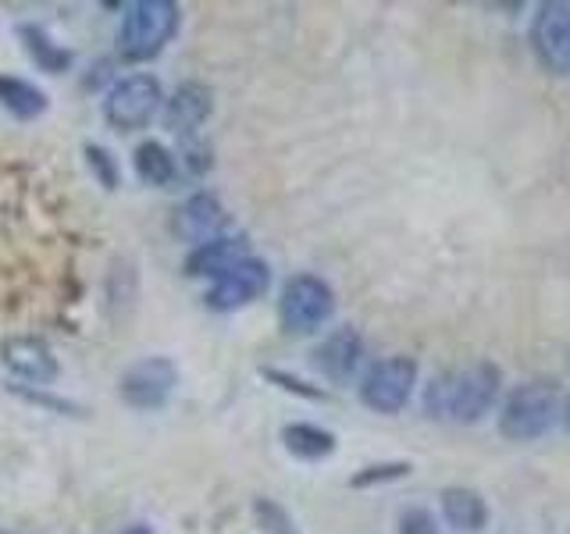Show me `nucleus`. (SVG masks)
<instances>
[{
    "label": "nucleus",
    "instance_id": "9d476101",
    "mask_svg": "<svg viewBox=\"0 0 570 534\" xmlns=\"http://www.w3.org/2000/svg\"><path fill=\"white\" fill-rule=\"evenodd\" d=\"M0 364L11 370V378L26 382L29 388H43L58 378V356L36 335H11L0 343Z\"/></svg>",
    "mask_w": 570,
    "mask_h": 534
},
{
    "label": "nucleus",
    "instance_id": "b1692460",
    "mask_svg": "<svg viewBox=\"0 0 570 534\" xmlns=\"http://www.w3.org/2000/svg\"><path fill=\"white\" fill-rule=\"evenodd\" d=\"M261 374H264L267 382H275L282 392H296V396H303V399H328V392L321 388V385H307V382H299V378H293V374H285V370L264 367Z\"/></svg>",
    "mask_w": 570,
    "mask_h": 534
},
{
    "label": "nucleus",
    "instance_id": "bb28decb",
    "mask_svg": "<svg viewBox=\"0 0 570 534\" xmlns=\"http://www.w3.org/2000/svg\"><path fill=\"white\" fill-rule=\"evenodd\" d=\"M118 534H157L150 524H129V527H125V531H118Z\"/></svg>",
    "mask_w": 570,
    "mask_h": 534
},
{
    "label": "nucleus",
    "instance_id": "6e6552de",
    "mask_svg": "<svg viewBox=\"0 0 570 534\" xmlns=\"http://www.w3.org/2000/svg\"><path fill=\"white\" fill-rule=\"evenodd\" d=\"M528 43L534 61L549 76H570V4L567 0H549L531 18Z\"/></svg>",
    "mask_w": 570,
    "mask_h": 534
},
{
    "label": "nucleus",
    "instance_id": "9b49d317",
    "mask_svg": "<svg viewBox=\"0 0 570 534\" xmlns=\"http://www.w3.org/2000/svg\"><path fill=\"white\" fill-rule=\"evenodd\" d=\"M171 228H175V236L183 243L204 246V243L218 239L228 231V210L222 207V200L210 189H200V192H193V196H186L183 204H178Z\"/></svg>",
    "mask_w": 570,
    "mask_h": 534
},
{
    "label": "nucleus",
    "instance_id": "412c9836",
    "mask_svg": "<svg viewBox=\"0 0 570 534\" xmlns=\"http://www.w3.org/2000/svg\"><path fill=\"white\" fill-rule=\"evenodd\" d=\"M82 157H86V168L94 171V178L104 189H118L121 186V168H118L115 154L107 147H100V142H86Z\"/></svg>",
    "mask_w": 570,
    "mask_h": 534
},
{
    "label": "nucleus",
    "instance_id": "aec40b11",
    "mask_svg": "<svg viewBox=\"0 0 570 534\" xmlns=\"http://www.w3.org/2000/svg\"><path fill=\"white\" fill-rule=\"evenodd\" d=\"M410 463L406 459H385V463H367L361 467L353 477H350V488L364 492V488H379V485H389V481H403L410 477Z\"/></svg>",
    "mask_w": 570,
    "mask_h": 534
},
{
    "label": "nucleus",
    "instance_id": "7ed1b4c3",
    "mask_svg": "<svg viewBox=\"0 0 570 534\" xmlns=\"http://www.w3.org/2000/svg\"><path fill=\"white\" fill-rule=\"evenodd\" d=\"M560 414V392L549 382L517 385L499 406V435L507 442H534L542 438Z\"/></svg>",
    "mask_w": 570,
    "mask_h": 534
},
{
    "label": "nucleus",
    "instance_id": "a211bd4d",
    "mask_svg": "<svg viewBox=\"0 0 570 534\" xmlns=\"http://www.w3.org/2000/svg\"><path fill=\"white\" fill-rule=\"evenodd\" d=\"M0 107L14 118V121H36L40 115H47V93L29 79L18 76H0Z\"/></svg>",
    "mask_w": 570,
    "mask_h": 534
},
{
    "label": "nucleus",
    "instance_id": "f03ea898",
    "mask_svg": "<svg viewBox=\"0 0 570 534\" xmlns=\"http://www.w3.org/2000/svg\"><path fill=\"white\" fill-rule=\"evenodd\" d=\"M121 11L125 14H121L118 50L132 65L154 61L175 40L178 22H183V8L175 0H132Z\"/></svg>",
    "mask_w": 570,
    "mask_h": 534
},
{
    "label": "nucleus",
    "instance_id": "6ab92c4d",
    "mask_svg": "<svg viewBox=\"0 0 570 534\" xmlns=\"http://www.w3.org/2000/svg\"><path fill=\"white\" fill-rule=\"evenodd\" d=\"M18 40H22V50L32 58V65L47 71V76H65V71L71 68V50L53 43L50 36L40 29V26H18Z\"/></svg>",
    "mask_w": 570,
    "mask_h": 534
},
{
    "label": "nucleus",
    "instance_id": "4be33fe9",
    "mask_svg": "<svg viewBox=\"0 0 570 534\" xmlns=\"http://www.w3.org/2000/svg\"><path fill=\"white\" fill-rule=\"evenodd\" d=\"M11 392L18 399H26V403H36V406H43V409H53V414H68V417H82L86 409L79 403H71V399H61V396H47V392L40 388H26V385H11Z\"/></svg>",
    "mask_w": 570,
    "mask_h": 534
},
{
    "label": "nucleus",
    "instance_id": "1a4fd4ad",
    "mask_svg": "<svg viewBox=\"0 0 570 534\" xmlns=\"http://www.w3.org/2000/svg\"><path fill=\"white\" fill-rule=\"evenodd\" d=\"M267 285H272V267H267L261 257H246L232 267V271L210 281V289L204 293V303L214 314H236V310L249 307V303H257L267 293Z\"/></svg>",
    "mask_w": 570,
    "mask_h": 534
},
{
    "label": "nucleus",
    "instance_id": "ddd939ff",
    "mask_svg": "<svg viewBox=\"0 0 570 534\" xmlns=\"http://www.w3.org/2000/svg\"><path fill=\"white\" fill-rule=\"evenodd\" d=\"M214 111V93L204 82H183L175 93L165 100V111H160V121L165 129L178 139H193L196 129L210 118Z\"/></svg>",
    "mask_w": 570,
    "mask_h": 534
},
{
    "label": "nucleus",
    "instance_id": "f3484780",
    "mask_svg": "<svg viewBox=\"0 0 570 534\" xmlns=\"http://www.w3.org/2000/svg\"><path fill=\"white\" fill-rule=\"evenodd\" d=\"M132 168L142 182L154 189H171L178 182V154H171L165 142H157V139L139 142L132 154Z\"/></svg>",
    "mask_w": 570,
    "mask_h": 534
},
{
    "label": "nucleus",
    "instance_id": "dca6fc26",
    "mask_svg": "<svg viewBox=\"0 0 570 534\" xmlns=\"http://www.w3.org/2000/svg\"><path fill=\"white\" fill-rule=\"evenodd\" d=\"M338 438L321 424H307V421H296V424H285L282 427V449L289 453L293 459L303 463H321L335 453Z\"/></svg>",
    "mask_w": 570,
    "mask_h": 534
},
{
    "label": "nucleus",
    "instance_id": "f257e3e1",
    "mask_svg": "<svg viewBox=\"0 0 570 534\" xmlns=\"http://www.w3.org/2000/svg\"><path fill=\"white\" fill-rule=\"evenodd\" d=\"M503 392V367L492 360H478L463 370H445L432 378L424 392L428 417H450L456 424H478L492 414Z\"/></svg>",
    "mask_w": 570,
    "mask_h": 534
},
{
    "label": "nucleus",
    "instance_id": "c85d7f7f",
    "mask_svg": "<svg viewBox=\"0 0 570 534\" xmlns=\"http://www.w3.org/2000/svg\"><path fill=\"white\" fill-rule=\"evenodd\" d=\"M0 534H11V531H0Z\"/></svg>",
    "mask_w": 570,
    "mask_h": 534
},
{
    "label": "nucleus",
    "instance_id": "a878e982",
    "mask_svg": "<svg viewBox=\"0 0 570 534\" xmlns=\"http://www.w3.org/2000/svg\"><path fill=\"white\" fill-rule=\"evenodd\" d=\"M186 147H183V157H178V165H186L189 175H204L210 171V150L204 147V142H196V139H183Z\"/></svg>",
    "mask_w": 570,
    "mask_h": 534
},
{
    "label": "nucleus",
    "instance_id": "cd10ccee",
    "mask_svg": "<svg viewBox=\"0 0 570 534\" xmlns=\"http://www.w3.org/2000/svg\"><path fill=\"white\" fill-rule=\"evenodd\" d=\"M563 421H567V427H570V396H567V403H563Z\"/></svg>",
    "mask_w": 570,
    "mask_h": 534
},
{
    "label": "nucleus",
    "instance_id": "5701e85b",
    "mask_svg": "<svg viewBox=\"0 0 570 534\" xmlns=\"http://www.w3.org/2000/svg\"><path fill=\"white\" fill-rule=\"evenodd\" d=\"M396 534H442L432 510L424 506H406L396 521Z\"/></svg>",
    "mask_w": 570,
    "mask_h": 534
},
{
    "label": "nucleus",
    "instance_id": "4468645a",
    "mask_svg": "<svg viewBox=\"0 0 570 534\" xmlns=\"http://www.w3.org/2000/svg\"><path fill=\"white\" fill-rule=\"evenodd\" d=\"M246 257H254L249 254V239L243 236V231H225V236L218 239H210L204 246H193L189 254H186V264H183V271L189 278H218L225 271H232L239 260Z\"/></svg>",
    "mask_w": 570,
    "mask_h": 534
},
{
    "label": "nucleus",
    "instance_id": "0eeeda50",
    "mask_svg": "<svg viewBox=\"0 0 570 534\" xmlns=\"http://www.w3.org/2000/svg\"><path fill=\"white\" fill-rule=\"evenodd\" d=\"M178 388V364L171 356H142L132 367H125L118 382V396L129 409L139 414H154L165 409Z\"/></svg>",
    "mask_w": 570,
    "mask_h": 534
},
{
    "label": "nucleus",
    "instance_id": "20e7f679",
    "mask_svg": "<svg viewBox=\"0 0 570 534\" xmlns=\"http://www.w3.org/2000/svg\"><path fill=\"white\" fill-rule=\"evenodd\" d=\"M335 317V289L317 275H293L278 293V325L285 335H314Z\"/></svg>",
    "mask_w": 570,
    "mask_h": 534
},
{
    "label": "nucleus",
    "instance_id": "f8f14e48",
    "mask_svg": "<svg viewBox=\"0 0 570 534\" xmlns=\"http://www.w3.org/2000/svg\"><path fill=\"white\" fill-rule=\"evenodd\" d=\"M314 367L325 382L346 385L356 378V370L364 367V338L356 328H335L321 338V346L314 349Z\"/></svg>",
    "mask_w": 570,
    "mask_h": 534
},
{
    "label": "nucleus",
    "instance_id": "423d86ee",
    "mask_svg": "<svg viewBox=\"0 0 570 534\" xmlns=\"http://www.w3.org/2000/svg\"><path fill=\"white\" fill-rule=\"evenodd\" d=\"M417 374H421V367L414 356H385V360H374L361 374L356 396H361V403L371 409V414L396 417L410 403V396H414Z\"/></svg>",
    "mask_w": 570,
    "mask_h": 534
},
{
    "label": "nucleus",
    "instance_id": "39448f33",
    "mask_svg": "<svg viewBox=\"0 0 570 534\" xmlns=\"http://www.w3.org/2000/svg\"><path fill=\"white\" fill-rule=\"evenodd\" d=\"M165 111V89L150 76V71H136L125 76L115 86H107L100 115L118 132H139Z\"/></svg>",
    "mask_w": 570,
    "mask_h": 534
},
{
    "label": "nucleus",
    "instance_id": "393cba45",
    "mask_svg": "<svg viewBox=\"0 0 570 534\" xmlns=\"http://www.w3.org/2000/svg\"><path fill=\"white\" fill-rule=\"evenodd\" d=\"M254 513H257V521L264 531H272V534H296L293 531V521H289V513H285L282 506H275L272 498H257L254 503Z\"/></svg>",
    "mask_w": 570,
    "mask_h": 534
},
{
    "label": "nucleus",
    "instance_id": "2eb2a0df",
    "mask_svg": "<svg viewBox=\"0 0 570 534\" xmlns=\"http://www.w3.org/2000/svg\"><path fill=\"white\" fill-rule=\"evenodd\" d=\"M439 510L442 521L460 534H478L489 524V503L485 495L471 485H450L439 492Z\"/></svg>",
    "mask_w": 570,
    "mask_h": 534
}]
</instances>
